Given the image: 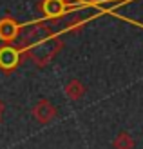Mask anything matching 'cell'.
Returning <instances> with one entry per match:
<instances>
[{
  "label": "cell",
  "mask_w": 143,
  "mask_h": 149,
  "mask_svg": "<svg viewBox=\"0 0 143 149\" xmlns=\"http://www.w3.org/2000/svg\"><path fill=\"white\" fill-rule=\"evenodd\" d=\"M18 33H20V24L13 17H4L0 20V40L13 42Z\"/></svg>",
  "instance_id": "obj_1"
},
{
  "label": "cell",
  "mask_w": 143,
  "mask_h": 149,
  "mask_svg": "<svg viewBox=\"0 0 143 149\" xmlns=\"http://www.w3.org/2000/svg\"><path fill=\"white\" fill-rule=\"evenodd\" d=\"M18 56H20V53L15 47H11V46L2 47V49H0V68L13 69L15 65L18 64Z\"/></svg>",
  "instance_id": "obj_2"
},
{
  "label": "cell",
  "mask_w": 143,
  "mask_h": 149,
  "mask_svg": "<svg viewBox=\"0 0 143 149\" xmlns=\"http://www.w3.org/2000/svg\"><path fill=\"white\" fill-rule=\"evenodd\" d=\"M33 113H35V116L38 118L40 122H49L51 118L55 116V107H53L47 100H42V102H38L35 106Z\"/></svg>",
  "instance_id": "obj_3"
},
{
  "label": "cell",
  "mask_w": 143,
  "mask_h": 149,
  "mask_svg": "<svg viewBox=\"0 0 143 149\" xmlns=\"http://www.w3.org/2000/svg\"><path fill=\"white\" fill-rule=\"evenodd\" d=\"M64 13V0H44V15Z\"/></svg>",
  "instance_id": "obj_4"
},
{
  "label": "cell",
  "mask_w": 143,
  "mask_h": 149,
  "mask_svg": "<svg viewBox=\"0 0 143 149\" xmlns=\"http://www.w3.org/2000/svg\"><path fill=\"white\" fill-rule=\"evenodd\" d=\"M65 95L69 96V98H73V100H78L80 96L84 95V86L74 80V82H71V84L65 87Z\"/></svg>",
  "instance_id": "obj_5"
},
{
  "label": "cell",
  "mask_w": 143,
  "mask_h": 149,
  "mask_svg": "<svg viewBox=\"0 0 143 149\" xmlns=\"http://www.w3.org/2000/svg\"><path fill=\"white\" fill-rule=\"evenodd\" d=\"M116 146H118L120 149H127V147H131V146H132V142H131V140L127 138V136H122L120 140H116Z\"/></svg>",
  "instance_id": "obj_6"
},
{
  "label": "cell",
  "mask_w": 143,
  "mask_h": 149,
  "mask_svg": "<svg viewBox=\"0 0 143 149\" xmlns=\"http://www.w3.org/2000/svg\"><path fill=\"white\" fill-rule=\"evenodd\" d=\"M89 2H96V0H89Z\"/></svg>",
  "instance_id": "obj_7"
}]
</instances>
